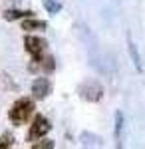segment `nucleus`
<instances>
[{
  "label": "nucleus",
  "mask_w": 145,
  "mask_h": 149,
  "mask_svg": "<svg viewBox=\"0 0 145 149\" xmlns=\"http://www.w3.org/2000/svg\"><path fill=\"white\" fill-rule=\"evenodd\" d=\"M34 115V97H18L8 109V119L12 125H22Z\"/></svg>",
  "instance_id": "1"
},
{
  "label": "nucleus",
  "mask_w": 145,
  "mask_h": 149,
  "mask_svg": "<svg viewBox=\"0 0 145 149\" xmlns=\"http://www.w3.org/2000/svg\"><path fill=\"white\" fill-rule=\"evenodd\" d=\"M50 129H52V123L48 121V117H44L42 113H36L32 125H30L28 133H26V141L28 143H34V141H38L40 137H44Z\"/></svg>",
  "instance_id": "2"
},
{
  "label": "nucleus",
  "mask_w": 145,
  "mask_h": 149,
  "mask_svg": "<svg viewBox=\"0 0 145 149\" xmlns=\"http://www.w3.org/2000/svg\"><path fill=\"white\" fill-rule=\"evenodd\" d=\"M24 48H26L28 54L38 56V54H44L46 52L48 42H46V38H42V36H26L24 38Z\"/></svg>",
  "instance_id": "3"
},
{
  "label": "nucleus",
  "mask_w": 145,
  "mask_h": 149,
  "mask_svg": "<svg viewBox=\"0 0 145 149\" xmlns=\"http://www.w3.org/2000/svg\"><path fill=\"white\" fill-rule=\"evenodd\" d=\"M79 95L88 102H100L101 95H103V88H101L98 81H86L82 88H79Z\"/></svg>",
  "instance_id": "4"
},
{
  "label": "nucleus",
  "mask_w": 145,
  "mask_h": 149,
  "mask_svg": "<svg viewBox=\"0 0 145 149\" xmlns=\"http://www.w3.org/2000/svg\"><path fill=\"white\" fill-rule=\"evenodd\" d=\"M50 92H52V84H50L48 78H36V80L32 81V97L36 102L46 100Z\"/></svg>",
  "instance_id": "5"
},
{
  "label": "nucleus",
  "mask_w": 145,
  "mask_h": 149,
  "mask_svg": "<svg viewBox=\"0 0 145 149\" xmlns=\"http://www.w3.org/2000/svg\"><path fill=\"white\" fill-rule=\"evenodd\" d=\"M56 68V62H54V58L48 56V54H38V56H32V66L30 70H44L46 74H50V72H54Z\"/></svg>",
  "instance_id": "6"
},
{
  "label": "nucleus",
  "mask_w": 145,
  "mask_h": 149,
  "mask_svg": "<svg viewBox=\"0 0 145 149\" xmlns=\"http://www.w3.org/2000/svg\"><path fill=\"white\" fill-rule=\"evenodd\" d=\"M123 129H125V115L121 109L115 111V125H113V133H115V141H117V147H121L123 141Z\"/></svg>",
  "instance_id": "7"
},
{
  "label": "nucleus",
  "mask_w": 145,
  "mask_h": 149,
  "mask_svg": "<svg viewBox=\"0 0 145 149\" xmlns=\"http://www.w3.org/2000/svg\"><path fill=\"white\" fill-rule=\"evenodd\" d=\"M127 52H129V56H131V62H133L135 70H137V74H143V66H141V54H139V50L135 46V42L127 36Z\"/></svg>",
  "instance_id": "8"
},
{
  "label": "nucleus",
  "mask_w": 145,
  "mask_h": 149,
  "mask_svg": "<svg viewBox=\"0 0 145 149\" xmlns=\"http://www.w3.org/2000/svg\"><path fill=\"white\" fill-rule=\"evenodd\" d=\"M46 26H48V24H46L44 20H38V18H34V16H30V18H24V20H22V30H26V32H34V30H46Z\"/></svg>",
  "instance_id": "9"
},
{
  "label": "nucleus",
  "mask_w": 145,
  "mask_h": 149,
  "mask_svg": "<svg viewBox=\"0 0 145 149\" xmlns=\"http://www.w3.org/2000/svg\"><path fill=\"white\" fill-rule=\"evenodd\" d=\"M30 16H34L32 10H20V8H12V10H6L4 12V20H8V22H12V20H20V18H30Z\"/></svg>",
  "instance_id": "10"
},
{
  "label": "nucleus",
  "mask_w": 145,
  "mask_h": 149,
  "mask_svg": "<svg viewBox=\"0 0 145 149\" xmlns=\"http://www.w3.org/2000/svg\"><path fill=\"white\" fill-rule=\"evenodd\" d=\"M14 135H12L10 131H6V133H2L0 135V149H8V147H14Z\"/></svg>",
  "instance_id": "11"
},
{
  "label": "nucleus",
  "mask_w": 145,
  "mask_h": 149,
  "mask_svg": "<svg viewBox=\"0 0 145 149\" xmlns=\"http://www.w3.org/2000/svg\"><path fill=\"white\" fill-rule=\"evenodd\" d=\"M44 8L48 14H58V12L62 10V4L58 0H44Z\"/></svg>",
  "instance_id": "12"
},
{
  "label": "nucleus",
  "mask_w": 145,
  "mask_h": 149,
  "mask_svg": "<svg viewBox=\"0 0 145 149\" xmlns=\"http://www.w3.org/2000/svg\"><path fill=\"white\" fill-rule=\"evenodd\" d=\"M79 137L89 139V141H84V145H101V137H100V135H93V133H89V131H84Z\"/></svg>",
  "instance_id": "13"
},
{
  "label": "nucleus",
  "mask_w": 145,
  "mask_h": 149,
  "mask_svg": "<svg viewBox=\"0 0 145 149\" xmlns=\"http://www.w3.org/2000/svg\"><path fill=\"white\" fill-rule=\"evenodd\" d=\"M30 145H32V149H52L54 147V141L52 139H42V141H34Z\"/></svg>",
  "instance_id": "14"
},
{
  "label": "nucleus",
  "mask_w": 145,
  "mask_h": 149,
  "mask_svg": "<svg viewBox=\"0 0 145 149\" xmlns=\"http://www.w3.org/2000/svg\"><path fill=\"white\" fill-rule=\"evenodd\" d=\"M10 2H20V0H10Z\"/></svg>",
  "instance_id": "15"
}]
</instances>
